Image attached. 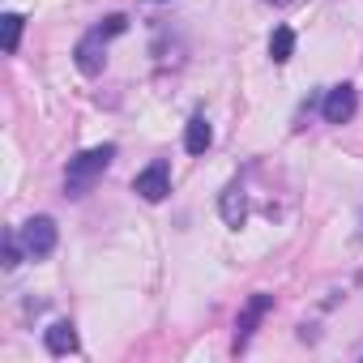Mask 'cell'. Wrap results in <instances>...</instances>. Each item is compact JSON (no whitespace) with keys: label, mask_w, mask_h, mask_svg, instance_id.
<instances>
[{"label":"cell","mask_w":363,"mask_h":363,"mask_svg":"<svg viewBox=\"0 0 363 363\" xmlns=\"http://www.w3.org/2000/svg\"><path fill=\"white\" fill-rule=\"evenodd\" d=\"M265 5H291V0H265Z\"/></svg>","instance_id":"13"},{"label":"cell","mask_w":363,"mask_h":363,"mask_svg":"<svg viewBox=\"0 0 363 363\" xmlns=\"http://www.w3.org/2000/svg\"><path fill=\"white\" fill-rule=\"evenodd\" d=\"M359 227H363V218H359Z\"/></svg>","instance_id":"15"},{"label":"cell","mask_w":363,"mask_h":363,"mask_svg":"<svg viewBox=\"0 0 363 363\" xmlns=\"http://www.w3.org/2000/svg\"><path fill=\"white\" fill-rule=\"evenodd\" d=\"M124 30H128V18H124V13H111L103 26L86 30V35L77 39V48H73L77 69H82L86 77H99L103 65H107V39H116V35H124Z\"/></svg>","instance_id":"1"},{"label":"cell","mask_w":363,"mask_h":363,"mask_svg":"<svg viewBox=\"0 0 363 363\" xmlns=\"http://www.w3.org/2000/svg\"><path fill=\"white\" fill-rule=\"evenodd\" d=\"M291 56H295V30L291 26H274V35H269V60L286 65Z\"/></svg>","instance_id":"10"},{"label":"cell","mask_w":363,"mask_h":363,"mask_svg":"<svg viewBox=\"0 0 363 363\" xmlns=\"http://www.w3.org/2000/svg\"><path fill=\"white\" fill-rule=\"evenodd\" d=\"M22 257H26L22 235H18V231H13V235H5V269H18V265H22Z\"/></svg>","instance_id":"12"},{"label":"cell","mask_w":363,"mask_h":363,"mask_svg":"<svg viewBox=\"0 0 363 363\" xmlns=\"http://www.w3.org/2000/svg\"><path fill=\"white\" fill-rule=\"evenodd\" d=\"M22 26H26L22 13H5V52H9V56L22 48Z\"/></svg>","instance_id":"11"},{"label":"cell","mask_w":363,"mask_h":363,"mask_svg":"<svg viewBox=\"0 0 363 363\" xmlns=\"http://www.w3.org/2000/svg\"><path fill=\"white\" fill-rule=\"evenodd\" d=\"M150 5H158V0H150Z\"/></svg>","instance_id":"14"},{"label":"cell","mask_w":363,"mask_h":363,"mask_svg":"<svg viewBox=\"0 0 363 363\" xmlns=\"http://www.w3.org/2000/svg\"><path fill=\"white\" fill-rule=\"evenodd\" d=\"M111 158H116V145L107 141V145H94V150H82L77 158H69V171H65V193L69 197H86L99 179L107 175V167H111Z\"/></svg>","instance_id":"2"},{"label":"cell","mask_w":363,"mask_h":363,"mask_svg":"<svg viewBox=\"0 0 363 363\" xmlns=\"http://www.w3.org/2000/svg\"><path fill=\"white\" fill-rule=\"evenodd\" d=\"M22 244H26V257L30 261H39V257H48L52 248H56V223L48 218V214H39V218H30V223H22Z\"/></svg>","instance_id":"3"},{"label":"cell","mask_w":363,"mask_h":363,"mask_svg":"<svg viewBox=\"0 0 363 363\" xmlns=\"http://www.w3.org/2000/svg\"><path fill=\"white\" fill-rule=\"evenodd\" d=\"M269 308H274V295H252V299H248V308H244V312H240V320H235V350H244V346H248V337H252L257 320H261Z\"/></svg>","instance_id":"6"},{"label":"cell","mask_w":363,"mask_h":363,"mask_svg":"<svg viewBox=\"0 0 363 363\" xmlns=\"http://www.w3.org/2000/svg\"><path fill=\"white\" fill-rule=\"evenodd\" d=\"M354 107H359V99H354V86H333L329 94H325V103H320V116H325V124H346L350 116H354Z\"/></svg>","instance_id":"5"},{"label":"cell","mask_w":363,"mask_h":363,"mask_svg":"<svg viewBox=\"0 0 363 363\" xmlns=\"http://www.w3.org/2000/svg\"><path fill=\"white\" fill-rule=\"evenodd\" d=\"M210 145H214V128H210V120H206V116H193L189 128H184V150H189V154H206Z\"/></svg>","instance_id":"9"},{"label":"cell","mask_w":363,"mask_h":363,"mask_svg":"<svg viewBox=\"0 0 363 363\" xmlns=\"http://www.w3.org/2000/svg\"><path fill=\"white\" fill-rule=\"evenodd\" d=\"M133 193H137L141 201H162V197L171 193V171H167V162H150L145 171H137Z\"/></svg>","instance_id":"4"},{"label":"cell","mask_w":363,"mask_h":363,"mask_svg":"<svg viewBox=\"0 0 363 363\" xmlns=\"http://www.w3.org/2000/svg\"><path fill=\"white\" fill-rule=\"evenodd\" d=\"M43 346H48L52 354H73V350H77V325H73V320H56V325H48Z\"/></svg>","instance_id":"7"},{"label":"cell","mask_w":363,"mask_h":363,"mask_svg":"<svg viewBox=\"0 0 363 363\" xmlns=\"http://www.w3.org/2000/svg\"><path fill=\"white\" fill-rule=\"evenodd\" d=\"M218 210H223V223H227V227H244V218H248V201H244L240 184H227V189H223Z\"/></svg>","instance_id":"8"}]
</instances>
